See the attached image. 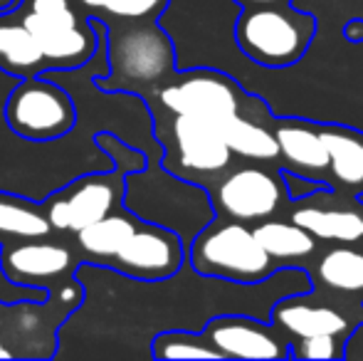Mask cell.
I'll return each mask as SVG.
<instances>
[{
    "label": "cell",
    "instance_id": "7",
    "mask_svg": "<svg viewBox=\"0 0 363 361\" xmlns=\"http://www.w3.org/2000/svg\"><path fill=\"white\" fill-rule=\"evenodd\" d=\"M38 40L48 72L82 70L99 48V20L89 18L77 0H23L15 8Z\"/></svg>",
    "mask_w": 363,
    "mask_h": 361
},
{
    "label": "cell",
    "instance_id": "19",
    "mask_svg": "<svg viewBox=\"0 0 363 361\" xmlns=\"http://www.w3.org/2000/svg\"><path fill=\"white\" fill-rule=\"evenodd\" d=\"M329 149L331 183L346 193H363V136L336 124H321Z\"/></svg>",
    "mask_w": 363,
    "mask_h": 361
},
{
    "label": "cell",
    "instance_id": "11",
    "mask_svg": "<svg viewBox=\"0 0 363 361\" xmlns=\"http://www.w3.org/2000/svg\"><path fill=\"white\" fill-rule=\"evenodd\" d=\"M242 89L233 77L208 67L178 70L163 87L146 96L151 111L188 114L228 126L242 109Z\"/></svg>",
    "mask_w": 363,
    "mask_h": 361
},
{
    "label": "cell",
    "instance_id": "18",
    "mask_svg": "<svg viewBox=\"0 0 363 361\" xmlns=\"http://www.w3.org/2000/svg\"><path fill=\"white\" fill-rule=\"evenodd\" d=\"M48 60L15 10L0 13V72L15 79L48 72Z\"/></svg>",
    "mask_w": 363,
    "mask_h": 361
},
{
    "label": "cell",
    "instance_id": "29",
    "mask_svg": "<svg viewBox=\"0 0 363 361\" xmlns=\"http://www.w3.org/2000/svg\"><path fill=\"white\" fill-rule=\"evenodd\" d=\"M238 8H255V5H289V0H233Z\"/></svg>",
    "mask_w": 363,
    "mask_h": 361
},
{
    "label": "cell",
    "instance_id": "30",
    "mask_svg": "<svg viewBox=\"0 0 363 361\" xmlns=\"http://www.w3.org/2000/svg\"><path fill=\"white\" fill-rule=\"evenodd\" d=\"M20 5V0H0V13H10Z\"/></svg>",
    "mask_w": 363,
    "mask_h": 361
},
{
    "label": "cell",
    "instance_id": "12",
    "mask_svg": "<svg viewBox=\"0 0 363 361\" xmlns=\"http://www.w3.org/2000/svg\"><path fill=\"white\" fill-rule=\"evenodd\" d=\"M82 262L74 240L60 233L0 245V267L10 282L48 292L77 277Z\"/></svg>",
    "mask_w": 363,
    "mask_h": 361
},
{
    "label": "cell",
    "instance_id": "13",
    "mask_svg": "<svg viewBox=\"0 0 363 361\" xmlns=\"http://www.w3.org/2000/svg\"><path fill=\"white\" fill-rule=\"evenodd\" d=\"M213 183L216 186H208V191L220 218L259 223L272 218L289 201L282 171L274 174L264 166H238Z\"/></svg>",
    "mask_w": 363,
    "mask_h": 361
},
{
    "label": "cell",
    "instance_id": "6",
    "mask_svg": "<svg viewBox=\"0 0 363 361\" xmlns=\"http://www.w3.org/2000/svg\"><path fill=\"white\" fill-rule=\"evenodd\" d=\"M188 265L201 277L235 284L264 282L279 267L250 223L220 216L191 243Z\"/></svg>",
    "mask_w": 363,
    "mask_h": 361
},
{
    "label": "cell",
    "instance_id": "17",
    "mask_svg": "<svg viewBox=\"0 0 363 361\" xmlns=\"http://www.w3.org/2000/svg\"><path fill=\"white\" fill-rule=\"evenodd\" d=\"M291 221L311 233L316 240L329 243H361L363 240V216L356 208L349 206H329L324 201L319 206V198L311 196L299 201V206L291 211Z\"/></svg>",
    "mask_w": 363,
    "mask_h": 361
},
{
    "label": "cell",
    "instance_id": "21",
    "mask_svg": "<svg viewBox=\"0 0 363 361\" xmlns=\"http://www.w3.org/2000/svg\"><path fill=\"white\" fill-rule=\"evenodd\" d=\"M259 243L277 265H296L316 250V238L294 221H259L255 226Z\"/></svg>",
    "mask_w": 363,
    "mask_h": 361
},
{
    "label": "cell",
    "instance_id": "5",
    "mask_svg": "<svg viewBox=\"0 0 363 361\" xmlns=\"http://www.w3.org/2000/svg\"><path fill=\"white\" fill-rule=\"evenodd\" d=\"M86 289L79 277L50 289L48 299L0 302V359L57 357L60 332L82 307Z\"/></svg>",
    "mask_w": 363,
    "mask_h": 361
},
{
    "label": "cell",
    "instance_id": "23",
    "mask_svg": "<svg viewBox=\"0 0 363 361\" xmlns=\"http://www.w3.org/2000/svg\"><path fill=\"white\" fill-rule=\"evenodd\" d=\"M225 139L235 156H242L245 161H277L279 159V141L274 136V129H267L262 124H255L252 119H245L238 114L225 126Z\"/></svg>",
    "mask_w": 363,
    "mask_h": 361
},
{
    "label": "cell",
    "instance_id": "27",
    "mask_svg": "<svg viewBox=\"0 0 363 361\" xmlns=\"http://www.w3.org/2000/svg\"><path fill=\"white\" fill-rule=\"evenodd\" d=\"M282 179H284V186H287L289 203L306 201V198H311V196H316V193L331 188L329 181L314 179V176L299 174V171H291V169H282Z\"/></svg>",
    "mask_w": 363,
    "mask_h": 361
},
{
    "label": "cell",
    "instance_id": "22",
    "mask_svg": "<svg viewBox=\"0 0 363 361\" xmlns=\"http://www.w3.org/2000/svg\"><path fill=\"white\" fill-rule=\"evenodd\" d=\"M316 270L319 279L329 289L363 297V248H356L354 243H341L321 255Z\"/></svg>",
    "mask_w": 363,
    "mask_h": 361
},
{
    "label": "cell",
    "instance_id": "24",
    "mask_svg": "<svg viewBox=\"0 0 363 361\" xmlns=\"http://www.w3.org/2000/svg\"><path fill=\"white\" fill-rule=\"evenodd\" d=\"M153 359H223L203 329H163L151 339Z\"/></svg>",
    "mask_w": 363,
    "mask_h": 361
},
{
    "label": "cell",
    "instance_id": "3",
    "mask_svg": "<svg viewBox=\"0 0 363 361\" xmlns=\"http://www.w3.org/2000/svg\"><path fill=\"white\" fill-rule=\"evenodd\" d=\"M106 25L109 72L96 74L101 91L153 94L178 72L176 45L158 20H101Z\"/></svg>",
    "mask_w": 363,
    "mask_h": 361
},
{
    "label": "cell",
    "instance_id": "4",
    "mask_svg": "<svg viewBox=\"0 0 363 361\" xmlns=\"http://www.w3.org/2000/svg\"><path fill=\"white\" fill-rule=\"evenodd\" d=\"M124 206L148 223L171 228L183 238L186 248H191L198 233L218 218L211 191L176 176L156 156H148L146 169L126 174Z\"/></svg>",
    "mask_w": 363,
    "mask_h": 361
},
{
    "label": "cell",
    "instance_id": "15",
    "mask_svg": "<svg viewBox=\"0 0 363 361\" xmlns=\"http://www.w3.org/2000/svg\"><path fill=\"white\" fill-rule=\"evenodd\" d=\"M269 319L277 329L296 339L319 337V334L346 337L351 332V322L339 309L326 307V304H311L306 299V292L287 294L284 299H277V304L269 312Z\"/></svg>",
    "mask_w": 363,
    "mask_h": 361
},
{
    "label": "cell",
    "instance_id": "2",
    "mask_svg": "<svg viewBox=\"0 0 363 361\" xmlns=\"http://www.w3.org/2000/svg\"><path fill=\"white\" fill-rule=\"evenodd\" d=\"M94 144L114 161L111 169L84 174L60 191L50 193L43 201L45 213L52 223L55 233L74 238L79 231L99 223L116 208L124 206L126 174L148 166V154L111 131H96Z\"/></svg>",
    "mask_w": 363,
    "mask_h": 361
},
{
    "label": "cell",
    "instance_id": "14",
    "mask_svg": "<svg viewBox=\"0 0 363 361\" xmlns=\"http://www.w3.org/2000/svg\"><path fill=\"white\" fill-rule=\"evenodd\" d=\"M223 359H291V344L269 324L245 314H225L203 327Z\"/></svg>",
    "mask_w": 363,
    "mask_h": 361
},
{
    "label": "cell",
    "instance_id": "8",
    "mask_svg": "<svg viewBox=\"0 0 363 361\" xmlns=\"http://www.w3.org/2000/svg\"><path fill=\"white\" fill-rule=\"evenodd\" d=\"M151 116L153 134L163 146L161 164L168 171L208 188V181L230 169L235 151L225 139V126L168 111H151Z\"/></svg>",
    "mask_w": 363,
    "mask_h": 361
},
{
    "label": "cell",
    "instance_id": "16",
    "mask_svg": "<svg viewBox=\"0 0 363 361\" xmlns=\"http://www.w3.org/2000/svg\"><path fill=\"white\" fill-rule=\"evenodd\" d=\"M274 136L279 141V159L284 169L299 171L306 176H321L329 171V149L321 136V124L301 119H284L274 126Z\"/></svg>",
    "mask_w": 363,
    "mask_h": 361
},
{
    "label": "cell",
    "instance_id": "1",
    "mask_svg": "<svg viewBox=\"0 0 363 361\" xmlns=\"http://www.w3.org/2000/svg\"><path fill=\"white\" fill-rule=\"evenodd\" d=\"M72 240L84 262L139 282L176 277L188 262V248L178 233L144 221L126 206L79 231Z\"/></svg>",
    "mask_w": 363,
    "mask_h": 361
},
{
    "label": "cell",
    "instance_id": "28",
    "mask_svg": "<svg viewBox=\"0 0 363 361\" xmlns=\"http://www.w3.org/2000/svg\"><path fill=\"white\" fill-rule=\"evenodd\" d=\"M344 38L349 43H363V20L361 18H354L344 25Z\"/></svg>",
    "mask_w": 363,
    "mask_h": 361
},
{
    "label": "cell",
    "instance_id": "25",
    "mask_svg": "<svg viewBox=\"0 0 363 361\" xmlns=\"http://www.w3.org/2000/svg\"><path fill=\"white\" fill-rule=\"evenodd\" d=\"M89 18L99 20H158L171 0H77Z\"/></svg>",
    "mask_w": 363,
    "mask_h": 361
},
{
    "label": "cell",
    "instance_id": "26",
    "mask_svg": "<svg viewBox=\"0 0 363 361\" xmlns=\"http://www.w3.org/2000/svg\"><path fill=\"white\" fill-rule=\"evenodd\" d=\"M346 337H336V334H319V337H304L299 344L291 347V357L294 359H346Z\"/></svg>",
    "mask_w": 363,
    "mask_h": 361
},
{
    "label": "cell",
    "instance_id": "20",
    "mask_svg": "<svg viewBox=\"0 0 363 361\" xmlns=\"http://www.w3.org/2000/svg\"><path fill=\"white\" fill-rule=\"evenodd\" d=\"M48 235H55V228L43 203L0 191V245Z\"/></svg>",
    "mask_w": 363,
    "mask_h": 361
},
{
    "label": "cell",
    "instance_id": "31",
    "mask_svg": "<svg viewBox=\"0 0 363 361\" xmlns=\"http://www.w3.org/2000/svg\"><path fill=\"white\" fill-rule=\"evenodd\" d=\"M20 3H23V0H20Z\"/></svg>",
    "mask_w": 363,
    "mask_h": 361
},
{
    "label": "cell",
    "instance_id": "10",
    "mask_svg": "<svg viewBox=\"0 0 363 361\" xmlns=\"http://www.w3.org/2000/svg\"><path fill=\"white\" fill-rule=\"evenodd\" d=\"M3 116L15 136L35 144H50L74 131L79 106L72 91L45 72L15 79V87L3 104Z\"/></svg>",
    "mask_w": 363,
    "mask_h": 361
},
{
    "label": "cell",
    "instance_id": "9",
    "mask_svg": "<svg viewBox=\"0 0 363 361\" xmlns=\"http://www.w3.org/2000/svg\"><path fill=\"white\" fill-rule=\"evenodd\" d=\"M316 35V18L289 5L240 8L235 20V43L252 62L269 70L291 67L304 57Z\"/></svg>",
    "mask_w": 363,
    "mask_h": 361
}]
</instances>
